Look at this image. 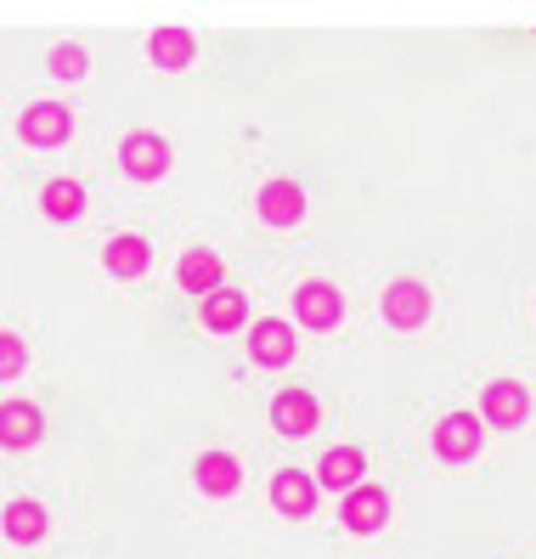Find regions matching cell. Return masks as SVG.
Instances as JSON below:
<instances>
[{
	"label": "cell",
	"instance_id": "cell-1",
	"mask_svg": "<svg viewBox=\"0 0 536 559\" xmlns=\"http://www.w3.org/2000/svg\"><path fill=\"white\" fill-rule=\"evenodd\" d=\"M531 413V390L520 379H491L486 396H480V418L491 424V430H514V424H525Z\"/></svg>",
	"mask_w": 536,
	"mask_h": 559
},
{
	"label": "cell",
	"instance_id": "cell-2",
	"mask_svg": "<svg viewBox=\"0 0 536 559\" xmlns=\"http://www.w3.org/2000/svg\"><path fill=\"white\" fill-rule=\"evenodd\" d=\"M480 436H486V418L480 413H446L441 430H434V452H441L446 464H463V457L480 452Z\"/></svg>",
	"mask_w": 536,
	"mask_h": 559
},
{
	"label": "cell",
	"instance_id": "cell-3",
	"mask_svg": "<svg viewBox=\"0 0 536 559\" xmlns=\"http://www.w3.org/2000/svg\"><path fill=\"white\" fill-rule=\"evenodd\" d=\"M119 164L136 181H158L164 170H170V142L164 136H147V130H136V136H130L124 147H119Z\"/></svg>",
	"mask_w": 536,
	"mask_h": 559
},
{
	"label": "cell",
	"instance_id": "cell-4",
	"mask_svg": "<svg viewBox=\"0 0 536 559\" xmlns=\"http://www.w3.org/2000/svg\"><path fill=\"white\" fill-rule=\"evenodd\" d=\"M294 317L306 322V328H333V322L345 317L340 288H333V283H299V294H294Z\"/></svg>",
	"mask_w": 536,
	"mask_h": 559
},
{
	"label": "cell",
	"instance_id": "cell-5",
	"mask_svg": "<svg viewBox=\"0 0 536 559\" xmlns=\"http://www.w3.org/2000/svg\"><path fill=\"white\" fill-rule=\"evenodd\" d=\"M340 520L350 525V532L356 537H367V532H379V525L390 520V498H384V491L379 486H356V491H345V509H340Z\"/></svg>",
	"mask_w": 536,
	"mask_h": 559
},
{
	"label": "cell",
	"instance_id": "cell-6",
	"mask_svg": "<svg viewBox=\"0 0 536 559\" xmlns=\"http://www.w3.org/2000/svg\"><path fill=\"white\" fill-rule=\"evenodd\" d=\"M272 424H277L283 436H311L317 424H322V407H317L311 390H283V396L272 402Z\"/></svg>",
	"mask_w": 536,
	"mask_h": 559
},
{
	"label": "cell",
	"instance_id": "cell-7",
	"mask_svg": "<svg viewBox=\"0 0 536 559\" xmlns=\"http://www.w3.org/2000/svg\"><path fill=\"white\" fill-rule=\"evenodd\" d=\"M69 130H74V114L62 103H35L23 114V142H35V147H57Z\"/></svg>",
	"mask_w": 536,
	"mask_h": 559
},
{
	"label": "cell",
	"instance_id": "cell-8",
	"mask_svg": "<svg viewBox=\"0 0 536 559\" xmlns=\"http://www.w3.org/2000/svg\"><path fill=\"white\" fill-rule=\"evenodd\" d=\"M249 356L265 361V368H283V361H294V328L277 322V317H265L254 322V334H249Z\"/></svg>",
	"mask_w": 536,
	"mask_h": 559
},
{
	"label": "cell",
	"instance_id": "cell-9",
	"mask_svg": "<svg viewBox=\"0 0 536 559\" xmlns=\"http://www.w3.org/2000/svg\"><path fill=\"white\" fill-rule=\"evenodd\" d=\"M384 317L395 328H418L429 317V288L424 283H390L384 288Z\"/></svg>",
	"mask_w": 536,
	"mask_h": 559
},
{
	"label": "cell",
	"instance_id": "cell-10",
	"mask_svg": "<svg viewBox=\"0 0 536 559\" xmlns=\"http://www.w3.org/2000/svg\"><path fill=\"white\" fill-rule=\"evenodd\" d=\"M260 215L272 226H294L299 215H306V192H299V181H265L260 187Z\"/></svg>",
	"mask_w": 536,
	"mask_h": 559
},
{
	"label": "cell",
	"instance_id": "cell-11",
	"mask_svg": "<svg viewBox=\"0 0 536 559\" xmlns=\"http://www.w3.org/2000/svg\"><path fill=\"white\" fill-rule=\"evenodd\" d=\"M40 430H46L40 407H28V402H7V407H0V441H7L12 452H17V447H35Z\"/></svg>",
	"mask_w": 536,
	"mask_h": 559
},
{
	"label": "cell",
	"instance_id": "cell-12",
	"mask_svg": "<svg viewBox=\"0 0 536 559\" xmlns=\"http://www.w3.org/2000/svg\"><path fill=\"white\" fill-rule=\"evenodd\" d=\"M361 475H367V457L356 452V447H333L322 464H317V480L322 486H333V491H356L361 486Z\"/></svg>",
	"mask_w": 536,
	"mask_h": 559
},
{
	"label": "cell",
	"instance_id": "cell-13",
	"mask_svg": "<svg viewBox=\"0 0 536 559\" xmlns=\"http://www.w3.org/2000/svg\"><path fill=\"white\" fill-rule=\"evenodd\" d=\"M272 503H277L283 514H311V509H317V480H311L306 469H283V475L272 480Z\"/></svg>",
	"mask_w": 536,
	"mask_h": 559
},
{
	"label": "cell",
	"instance_id": "cell-14",
	"mask_svg": "<svg viewBox=\"0 0 536 559\" xmlns=\"http://www.w3.org/2000/svg\"><path fill=\"white\" fill-rule=\"evenodd\" d=\"M243 469H238V457L231 452H204L198 457V486L210 491V498H226V491H238Z\"/></svg>",
	"mask_w": 536,
	"mask_h": 559
},
{
	"label": "cell",
	"instance_id": "cell-15",
	"mask_svg": "<svg viewBox=\"0 0 536 559\" xmlns=\"http://www.w3.org/2000/svg\"><path fill=\"white\" fill-rule=\"evenodd\" d=\"M249 306H243V294L238 288H215L204 294V328H215V334H231V328H243Z\"/></svg>",
	"mask_w": 536,
	"mask_h": 559
},
{
	"label": "cell",
	"instance_id": "cell-16",
	"mask_svg": "<svg viewBox=\"0 0 536 559\" xmlns=\"http://www.w3.org/2000/svg\"><path fill=\"white\" fill-rule=\"evenodd\" d=\"M181 288L215 294V288H221V254H215V249H192V254L181 260Z\"/></svg>",
	"mask_w": 536,
	"mask_h": 559
},
{
	"label": "cell",
	"instance_id": "cell-17",
	"mask_svg": "<svg viewBox=\"0 0 536 559\" xmlns=\"http://www.w3.org/2000/svg\"><path fill=\"white\" fill-rule=\"evenodd\" d=\"M153 62H158V69H187V62H192V35H187V28H176V23L153 28Z\"/></svg>",
	"mask_w": 536,
	"mask_h": 559
},
{
	"label": "cell",
	"instance_id": "cell-18",
	"mask_svg": "<svg viewBox=\"0 0 536 559\" xmlns=\"http://www.w3.org/2000/svg\"><path fill=\"white\" fill-rule=\"evenodd\" d=\"M46 509L40 503H28V498H17V503H7V537L12 543H40L46 537Z\"/></svg>",
	"mask_w": 536,
	"mask_h": 559
},
{
	"label": "cell",
	"instance_id": "cell-19",
	"mask_svg": "<svg viewBox=\"0 0 536 559\" xmlns=\"http://www.w3.org/2000/svg\"><path fill=\"white\" fill-rule=\"evenodd\" d=\"M40 210H46L51 221H74V215L85 210V187H80V181H46V187H40Z\"/></svg>",
	"mask_w": 536,
	"mask_h": 559
},
{
	"label": "cell",
	"instance_id": "cell-20",
	"mask_svg": "<svg viewBox=\"0 0 536 559\" xmlns=\"http://www.w3.org/2000/svg\"><path fill=\"white\" fill-rule=\"evenodd\" d=\"M108 272H119V277H136V272H147V243L142 238H114L108 243Z\"/></svg>",
	"mask_w": 536,
	"mask_h": 559
},
{
	"label": "cell",
	"instance_id": "cell-21",
	"mask_svg": "<svg viewBox=\"0 0 536 559\" xmlns=\"http://www.w3.org/2000/svg\"><path fill=\"white\" fill-rule=\"evenodd\" d=\"M85 69H91V57H85L80 46H57V51H51V74H62V80H80Z\"/></svg>",
	"mask_w": 536,
	"mask_h": 559
},
{
	"label": "cell",
	"instance_id": "cell-22",
	"mask_svg": "<svg viewBox=\"0 0 536 559\" xmlns=\"http://www.w3.org/2000/svg\"><path fill=\"white\" fill-rule=\"evenodd\" d=\"M17 368H23V340H17V334H7V340H0V373L12 379Z\"/></svg>",
	"mask_w": 536,
	"mask_h": 559
}]
</instances>
